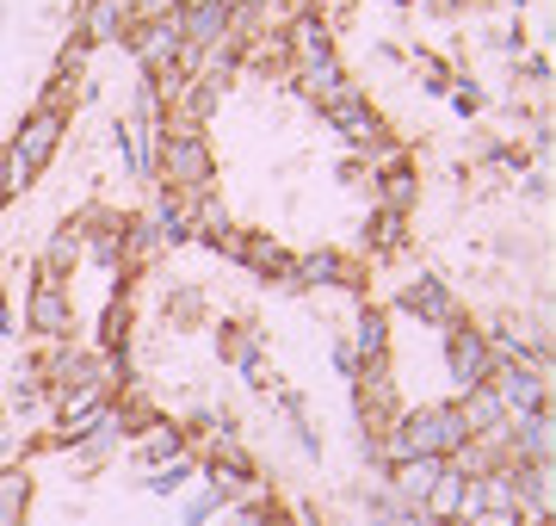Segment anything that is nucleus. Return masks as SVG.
Returning <instances> with one entry per match:
<instances>
[{"label":"nucleus","instance_id":"393cba45","mask_svg":"<svg viewBox=\"0 0 556 526\" xmlns=\"http://www.w3.org/2000/svg\"><path fill=\"white\" fill-rule=\"evenodd\" d=\"M25 514H31V471L0 465V526H25Z\"/></svg>","mask_w":556,"mask_h":526},{"label":"nucleus","instance_id":"0eeeda50","mask_svg":"<svg viewBox=\"0 0 556 526\" xmlns=\"http://www.w3.org/2000/svg\"><path fill=\"white\" fill-rule=\"evenodd\" d=\"M25 335L38 341H68L75 335V304H68V279H31L25 291Z\"/></svg>","mask_w":556,"mask_h":526},{"label":"nucleus","instance_id":"f704fd0d","mask_svg":"<svg viewBox=\"0 0 556 526\" xmlns=\"http://www.w3.org/2000/svg\"><path fill=\"white\" fill-rule=\"evenodd\" d=\"M229 526H266V514H254V508H236V521Z\"/></svg>","mask_w":556,"mask_h":526},{"label":"nucleus","instance_id":"f03ea898","mask_svg":"<svg viewBox=\"0 0 556 526\" xmlns=\"http://www.w3.org/2000/svg\"><path fill=\"white\" fill-rule=\"evenodd\" d=\"M155 186L167 192H211L217 186V149L204 130H161V149H155Z\"/></svg>","mask_w":556,"mask_h":526},{"label":"nucleus","instance_id":"72a5a7b5","mask_svg":"<svg viewBox=\"0 0 556 526\" xmlns=\"http://www.w3.org/2000/svg\"><path fill=\"white\" fill-rule=\"evenodd\" d=\"M179 0H124V13L130 20H155V13H174Z\"/></svg>","mask_w":556,"mask_h":526},{"label":"nucleus","instance_id":"c9c22d12","mask_svg":"<svg viewBox=\"0 0 556 526\" xmlns=\"http://www.w3.org/2000/svg\"><path fill=\"white\" fill-rule=\"evenodd\" d=\"M179 7H236V0H179Z\"/></svg>","mask_w":556,"mask_h":526},{"label":"nucleus","instance_id":"20e7f679","mask_svg":"<svg viewBox=\"0 0 556 526\" xmlns=\"http://www.w3.org/2000/svg\"><path fill=\"white\" fill-rule=\"evenodd\" d=\"M62 142H68V112H56V105H31L20 118V130L7 137V155L20 167H31V174H43V167H56Z\"/></svg>","mask_w":556,"mask_h":526},{"label":"nucleus","instance_id":"dca6fc26","mask_svg":"<svg viewBox=\"0 0 556 526\" xmlns=\"http://www.w3.org/2000/svg\"><path fill=\"white\" fill-rule=\"evenodd\" d=\"M161 254H167V242H161V229L149 223V211L124 217V242H118V266H124V273H142V266H155Z\"/></svg>","mask_w":556,"mask_h":526},{"label":"nucleus","instance_id":"ddd939ff","mask_svg":"<svg viewBox=\"0 0 556 526\" xmlns=\"http://www.w3.org/2000/svg\"><path fill=\"white\" fill-rule=\"evenodd\" d=\"M124 32H130V13H124V0H80L75 13V38L100 57V50H118Z\"/></svg>","mask_w":556,"mask_h":526},{"label":"nucleus","instance_id":"1a4fd4ad","mask_svg":"<svg viewBox=\"0 0 556 526\" xmlns=\"http://www.w3.org/2000/svg\"><path fill=\"white\" fill-rule=\"evenodd\" d=\"M124 50H130V62H137V68H149V75L174 68V57H179V13L130 20V32H124Z\"/></svg>","mask_w":556,"mask_h":526},{"label":"nucleus","instance_id":"f3484780","mask_svg":"<svg viewBox=\"0 0 556 526\" xmlns=\"http://www.w3.org/2000/svg\"><path fill=\"white\" fill-rule=\"evenodd\" d=\"M199 465H204V471H229V477H260V471H254V452L241 446L236 427H217V434H204Z\"/></svg>","mask_w":556,"mask_h":526},{"label":"nucleus","instance_id":"4be33fe9","mask_svg":"<svg viewBox=\"0 0 556 526\" xmlns=\"http://www.w3.org/2000/svg\"><path fill=\"white\" fill-rule=\"evenodd\" d=\"M137 446L149 465H161V459H179V452H192V440H186V427L167 422V415H149V422L137 427Z\"/></svg>","mask_w":556,"mask_h":526},{"label":"nucleus","instance_id":"e433bc0d","mask_svg":"<svg viewBox=\"0 0 556 526\" xmlns=\"http://www.w3.org/2000/svg\"><path fill=\"white\" fill-rule=\"evenodd\" d=\"M439 7H470V0H439Z\"/></svg>","mask_w":556,"mask_h":526},{"label":"nucleus","instance_id":"7ed1b4c3","mask_svg":"<svg viewBox=\"0 0 556 526\" xmlns=\"http://www.w3.org/2000/svg\"><path fill=\"white\" fill-rule=\"evenodd\" d=\"M396 427L415 459H452L457 446L470 440V427L457 422V403H420L408 415H396Z\"/></svg>","mask_w":556,"mask_h":526},{"label":"nucleus","instance_id":"f257e3e1","mask_svg":"<svg viewBox=\"0 0 556 526\" xmlns=\"http://www.w3.org/2000/svg\"><path fill=\"white\" fill-rule=\"evenodd\" d=\"M285 57H291L298 93L316 105V112L334 100V93L353 87V68H346V57H340L328 20H316V13H291V20H285Z\"/></svg>","mask_w":556,"mask_h":526},{"label":"nucleus","instance_id":"9b49d317","mask_svg":"<svg viewBox=\"0 0 556 526\" xmlns=\"http://www.w3.org/2000/svg\"><path fill=\"white\" fill-rule=\"evenodd\" d=\"M495 397L507 415H544L551 409V378H544V365H495Z\"/></svg>","mask_w":556,"mask_h":526},{"label":"nucleus","instance_id":"423d86ee","mask_svg":"<svg viewBox=\"0 0 556 526\" xmlns=\"http://www.w3.org/2000/svg\"><path fill=\"white\" fill-rule=\"evenodd\" d=\"M396 310L408 323H427V328L445 335V328L457 323V291H452V279H439V273H408L402 291H396Z\"/></svg>","mask_w":556,"mask_h":526},{"label":"nucleus","instance_id":"4468645a","mask_svg":"<svg viewBox=\"0 0 556 526\" xmlns=\"http://www.w3.org/2000/svg\"><path fill=\"white\" fill-rule=\"evenodd\" d=\"M507 465H551V409L544 415H507Z\"/></svg>","mask_w":556,"mask_h":526},{"label":"nucleus","instance_id":"39448f33","mask_svg":"<svg viewBox=\"0 0 556 526\" xmlns=\"http://www.w3.org/2000/svg\"><path fill=\"white\" fill-rule=\"evenodd\" d=\"M445 372H452V397L495 378V347H489V335L477 323H464V316L445 328Z\"/></svg>","mask_w":556,"mask_h":526},{"label":"nucleus","instance_id":"5701e85b","mask_svg":"<svg viewBox=\"0 0 556 526\" xmlns=\"http://www.w3.org/2000/svg\"><path fill=\"white\" fill-rule=\"evenodd\" d=\"M186 211H192V242H217L223 229H236V217H229V204H223L217 186H211V192H192Z\"/></svg>","mask_w":556,"mask_h":526},{"label":"nucleus","instance_id":"4c0bfd02","mask_svg":"<svg viewBox=\"0 0 556 526\" xmlns=\"http://www.w3.org/2000/svg\"><path fill=\"white\" fill-rule=\"evenodd\" d=\"M7 204H13V199H7V186H0V211H7Z\"/></svg>","mask_w":556,"mask_h":526},{"label":"nucleus","instance_id":"bb28decb","mask_svg":"<svg viewBox=\"0 0 556 526\" xmlns=\"http://www.w3.org/2000/svg\"><path fill=\"white\" fill-rule=\"evenodd\" d=\"M365 248H371V254H402V248H408V217L371 204V217H365Z\"/></svg>","mask_w":556,"mask_h":526},{"label":"nucleus","instance_id":"2eb2a0df","mask_svg":"<svg viewBox=\"0 0 556 526\" xmlns=\"http://www.w3.org/2000/svg\"><path fill=\"white\" fill-rule=\"evenodd\" d=\"M217 353H223L229 365H236L248 385H273V378H266V353H260V328H248V323H223V328H217Z\"/></svg>","mask_w":556,"mask_h":526},{"label":"nucleus","instance_id":"7c9ffc66","mask_svg":"<svg viewBox=\"0 0 556 526\" xmlns=\"http://www.w3.org/2000/svg\"><path fill=\"white\" fill-rule=\"evenodd\" d=\"M489 50H507V57H526V43H532V32H526V25L519 20H507V25H495V32H489Z\"/></svg>","mask_w":556,"mask_h":526},{"label":"nucleus","instance_id":"c85d7f7f","mask_svg":"<svg viewBox=\"0 0 556 526\" xmlns=\"http://www.w3.org/2000/svg\"><path fill=\"white\" fill-rule=\"evenodd\" d=\"M445 100H452V112H457V118H482V105H489V93H482V87L470 82V75H457Z\"/></svg>","mask_w":556,"mask_h":526},{"label":"nucleus","instance_id":"ea45409f","mask_svg":"<svg viewBox=\"0 0 556 526\" xmlns=\"http://www.w3.org/2000/svg\"><path fill=\"white\" fill-rule=\"evenodd\" d=\"M211 526H217V521H211Z\"/></svg>","mask_w":556,"mask_h":526},{"label":"nucleus","instance_id":"f8f14e48","mask_svg":"<svg viewBox=\"0 0 556 526\" xmlns=\"http://www.w3.org/2000/svg\"><path fill=\"white\" fill-rule=\"evenodd\" d=\"M365 180H371V199H378L383 211H402V217H408V211L420 204V167H415V155H408V149H402V155H390V162H378Z\"/></svg>","mask_w":556,"mask_h":526},{"label":"nucleus","instance_id":"2f4dec72","mask_svg":"<svg viewBox=\"0 0 556 526\" xmlns=\"http://www.w3.org/2000/svg\"><path fill=\"white\" fill-rule=\"evenodd\" d=\"M334 372L346 378V385H358V372H365V360L353 353V341H346V335H334Z\"/></svg>","mask_w":556,"mask_h":526},{"label":"nucleus","instance_id":"6e6552de","mask_svg":"<svg viewBox=\"0 0 556 526\" xmlns=\"http://www.w3.org/2000/svg\"><path fill=\"white\" fill-rule=\"evenodd\" d=\"M285 285H291V291H334V285L358 291V285H365V273H358L340 248H303V254H291Z\"/></svg>","mask_w":556,"mask_h":526},{"label":"nucleus","instance_id":"b1692460","mask_svg":"<svg viewBox=\"0 0 556 526\" xmlns=\"http://www.w3.org/2000/svg\"><path fill=\"white\" fill-rule=\"evenodd\" d=\"M80 261H87V254H80V236L68 229V223H56V229L43 236V261H38V273H43V279H68V273H75Z\"/></svg>","mask_w":556,"mask_h":526},{"label":"nucleus","instance_id":"412c9836","mask_svg":"<svg viewBox=\"0 0 556 526\" xmlns=\"http://www.w3.org/2000/svg\"><path fill=\"white\" fill-rule=\"evenodd\" d=\"M149 223L161 229V242H192V211H186V192H167V186H155L149 192Z\"/></svg>","mask_w":556,"mask_h":526},{"label":"nucleus","instance_id":"cd10ccee","mask_svg":"<svg viewBox=\"0 0 556 526\" xmlns=\"http://www.w3.org/2000/svg\"><path fill=\"white\" fill-rule=\"evenodd\" d=\"M223 508H229V502H223V489L217 484H199L186 502H179V526H211Z\"/></svg>","mask_w":556,"mask_h":526},{"label":"nucleus","instance_id":"6ab92c4d","mask_svg":"<svg viewBox=\"0 0 556 526\" xmlns=\"http://www.w3.org/2000/svg\"><path fill=\"white\" fill-rule=\"evenodd\" d=\"M353 353L365 365H378V360H390V310H378V304H358L353 310Z\"/></svg>","mask_w":556,"mask_h":526},{"label":"nucleus","instance_id":"a878e982","mask_svg":"<svg viewBox=\"0 0 556 526\" xmlns=\"http://www.w3.org/2000/svg\"><path fill=\"white\" fill-rule=\"evenodd\" d=\"M192 477H204L199 452H179V459H161V465H149L142 489H149V496H179V489L192 484Z\"/></svg>","mask_w":556,"mask_h":526},{"label":"nucleus","instance_id":"c756f323","mask_svg":"<svg viewBox=\"0 0 556 526\" xmlns=\"http://www.w3.org/2000/svg\"><path fill=\"white\" fill-rule=\"evenodd\" d=\"M199 310H204V291L199 285H179L174 298H167V323L186 328V323H199Z\"/></svg>","mask_w":556,"mask_h":526},{"label":"nucleus","instance_id":"aec40b11","mask_svg":"<svg viewBox=\"0 0 556 526\" xmlns=\"http://www.w3.org/2000/svg\"><path fill=\"white\" fill-rule=\"evenodd\" d=\"M236 266H248L254 279H278V285H285V273H291V248L278 242V236H266V229H248Z\"/></svg>","mask_w":556,"mask_h":526},{"label":"nucleus","instance_id":"a211bd4d","mask_svg":"<svg viewBox=\"0 0 556 526\" xmlns=\"http://www.w3.org/2000/svg\"><path fill=\"white\" fill-rule=\"evenodd\" d=\"M457 422L470 427V434H507V409H501L495 385H477V390H457Z\"/></svg>","mask_w":556,"mask_h":526},{"label":"nucleus","instance_id":"473e14b6","mask_svg":"<svg viewBox=\"0 0 556 526\" xmlns=\"http://www.w3.org/2000/svg\"><path fill=\"white\" fill-rule=\"evenodd\" d=\"M519 82L544 87V82H551V57H544V50H526V57H519Z\"/></svg>","mask_w":556,"mask_h":526},{"label":"nucleus","instance_id":"9d476101","mask_svg":"<svg viewBox=\"0 0 556 526\" xmlns=\"http://www.w3.org/2000/svg\"><path fill=\"white\" fill-rule=\"evenodd\" d=\"M112 142H118V155H124V174L137 186H149L155 192V149H161V124L137 118V112H124L118 124H112Z\"/></svg>","mask_w":556,"mask_h":526},{"label":"nucleus","instance_id":"58836bf2","mask_svg":"<svg viewBox=\"0 0 556 526\" xmlns=\"http://www.w3.org/2000/svg\"><path fill=\"white\" fill-rule=\"evenodd\" d=\"M390 7H415V0H390Z\"/></svg>","mask_w":556,"mask_h":526}]
</instances>
